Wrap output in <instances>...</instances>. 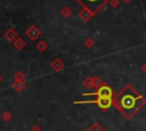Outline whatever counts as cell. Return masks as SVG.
<instances>
[{"instance_id":"obj_4","label":"cell","mask_w":146,"mask_h":131,"mask_svg":"<svg viewBox=\"0 0 146 131\" xmlns=\"http://www.w3.org/2000/svg\"><path fill=\"white\" fill-rule=\"evenodd\" d=\"M84 6H87L90 10L95 11L96 9H98V7L102 5L103 0H80Z\"/></svg>"},{"instance_id":"obj_2","label":"cell","mask_w":146,"mask_h":131,"mask_svg":"<svg viewBox=\"0 0 146 131\" xmlns=\"http://www.w3.org/2000/svg\"><path fill=\"white\" fill-rule=\"evenodd\" d=\"M78 103H94V104H97L99 108L107 109L113 104V100L110 97H97V99H94V100H84V101H78Z\"/></svg>"},{"instance_id":"obj_5","label":"cell","mask_w":146,"mask_h":131,"mask_svg":"<svg viewBox=\"0 0 146 131\" xmlns=\"http://www.w3.org/2000/svg\"><path fill=\"white\" fill-rule=\"evenodd\" d=\"M140 69H141V71H143L144 73H146V63H145V64H144V65H143V66L140 67Z\"/></svg>"},{"instance_id":"obj_6","label":"cell","mask_w":146,"mask_h":131,"mask_svg":"<svg viewBox=\"0 0 146 131\" xmlns=\"http://www.w3.org/2000/svg\"><path fill=\"white\" fill-rule=\"evenodd\" d=\"M124 1H130V0H124Z\"/></svg>"},{"instance_id":"obj_1","label":"cell","mask_w":146,"mask_h":131,"mask_svg":"<svg viewBox=\"0 0 146 131\" xmlns=\"http://www.w3.org/2000/svg\"><path fill=\"white\" fill-rule=\"evenodd\" d=\"M114 104L127 118H130L146 104V100L131 85H125L116 96Z\"/></svg>"},{"instance_id":"obj_3","label":"cell","mask_w":146,"mask_h":131,"mask_svg":"<svg viewBox=\"0 0 146 131\" xmlns=\"http://www.w3.org/2000/svg\"><path fill=\"white\" fill-rule=\"evenodd\" d=\"M84 96H96V97H110L112 98L113 96V91L110 87L107 85H102L99 87V89L96 92H91V93H84Z\"/></svg>"}]
</instances>
